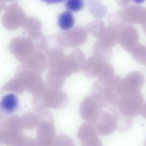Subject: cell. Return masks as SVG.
Segmentation results:
<instances>
[{"mask_svg":"<svg viewBox=\"0 0 146 146\" xmlns=\"http://www.w3.org/2000/svg\"><path fill=\"white\" fill-rule=\"evenodd\" d=\"M59 139V146H75L73 140L67 135H62Z\"/></svg>","mask_w":146,"mask_h":146,"instance_id":"obj_20","label":"cell"},{"mask_svg":"<svg viewBox=\"0 0 146 146\" xmlns=\"http://www.w3.org/2000/svg\"><path fill=\"white\" fill-rule=\"evenodd\" d=\"M119 10L125 25H141L146 22V8L144 7L132 5Z\"/></svg>","mask_w":146,"mask_h":146,"instance_id":"obj_6","label":"cell"},{"mask_svg":"<svg viewBox=\"0 0 146 146\" xmlns=\"http://www.w3.org/2000/svg\"><path fill=\"white\" fill-rule=\"evenodd\" d=\"M84 2L81 0H69L65 3L66 8L70 12L78 11L83 7Z\"/></svg>","mask_w":146,"mask_h":146,"instance_id":"obj_19","label":"cell"},{"mask_svg":"<svg viewBox=\"0 0 146 146\" xmlns=\"http://www.w3.org/2000/svg\"><path fill=\"white\" fill-rule=\"evenodd\" d=\"M98 134L94 126L88 123L82 124L77 132L81 146H102Z\"/></svg>","mask_w":146,"mask_h":146,"instance_id":"obj_8","label":"cell"},{"mask_svg":"<svg viewBox=\"0 0 146 146\" xmlns=\"http://www.w3.org/2000/svg\"><path fill=\"white\" fill-rule=\"evenodd\" d=\"M119 31L111 27H105L99 39L112 47L118 42Z\"/></svg>","mask_w":146,"mask_h":146,"instance_id":"obj_14","label":"cell"},{"mask_svg":"<svg viewBox=\"0 0 146 146\" xmlns=\"http://www.w3.org/2000/svg\"><path fill=\"white\" fill-rule=\"evenodd\" d=\"M106 105L101 97L92 93L82 101L79 113L82 118L87 123L93 124L97 121L102 111Z\"/></svg>","mask_w":146,"mask_h":146,"instance_id":"obj_2","label":"cell"},{"mask_svg":"<svg viewBox=\"0 0 146 146\" xmlns=\"http://www.w3.org/2000/svg\"><path fill=\"white\" fill-rule=\"evenodd\" d=\"M143 75L138 71L129 73L121 79L118 86L120 96L127 93L139 91L145 83Z\"/></svg>","mask_w":146,"mask_h":146,"instance_id":"obj_5","label":"cell"},{"mask_svg":"<svg viewBox=\"0 0 146 146\" xmlns=\"http://www.w3.org/2000/svg\"><path fill=\"white\" fill-rule=\"evenodd\" d=\"M140 113L141 116L146 119V101L142 106Z\"/></svg>","mask_w":146,"mask_h":146,"instance_id":"obj_21","label":"cell"},{"mask_svg":"<svg viewBox=\"0 0 146 146\" xmlns=\"http://www.w3.org/2000/svg\"><path fill=\"white\" fill-rule=\"evenodd\" d=\"M104 61L93 55L86 61L82 69L83 74L89 78H93L98 77Z\"/></svg>","mask_w":146,"mask_h":146,"instance_id":"obj_12","label":"cell"},{"mask_svg":"<svg viewBox=\"0 0 146 146\" xmlns=\"http://www.w3.org/2000/svg\"><path fill=\"white\" fill-rule=\"evenodd\" d=\"M139 34L133 26H124L119 31L118 42L121 46L130 53L139 44Z\"/></svg>","mask_w":146,"mask_h":146,"instance_id":"obj_7","label":"cell"},{"mask_svg":"<svg viewBox=\"0 0 146 146\" xmlns=\"http://www.w3.org/2000/svg\"><path fill=\"white\" fill-rule=\"evenodd\" d=\"M93 55L106 61L110 59L112 54V47L108 46L98 39L93 47Z\"/></svg>","mask_w":146,"mask_h":146,"instance_id":"obj_13","label":"cell"},{"mask_svg":"<svg viewBox=\"0 0 146 146\" xmlns=\"http://www.w3.org/2000/svg\"><path fill=\"white\" fill-rule=\"evenodd\" d=\"M142 29L144 32L146 34V25L144 27H143Z\"/></svg>","mask_w":146,"mask_h":146,"instance_id":"obj_24","label":"cell"},{"mask_svg":"<svg viewBox=\"0 0 146 146\" xmlns=\"http://www.w3.org/2000/svg\"><path fill=\"white\" fill-rule=\"evenodd\" d=\"M117 110L113 109L110 111L102 110L97 121L93 124L98 133L106 136L112 133L117 129Z\"/></svg>","mask_w":146,"mask_h":146,"instance_id":"obj_4","label":"cell"},{"mask_svg":"<svg viewBox=\"0 0 146 146\" xmlns=\"http://www.w3.org/2000/svg\"><path fill=\"white\" fill-rule=\"evenodd\" d=\"M68 46L73 47L82 45L88 39L86 29L81 26H77L67 30Z\"/></svg>","mask_w":146,"mask_h":146,"instance_id":"obj_10","label":"cell"},{"mask_svg":"<svg viewBox=\"0 0 146 146\" xmlns=\"http://www.w3.org/2000/svg\"><path fill=\"white\" fill-rule=\"evenodd\" d=\"M136 3H141L143 1H141V0H136L134 1Z\"/></svg>","mask_w":146,"mask_h":146,"instance_id":"obj_23","label":"cell"},{"mask_svg":"<svg viewBox=\"0 0 146 146\" xmlns=\"http://www.w3.org/2000/svg\"><path fill=\"white\" fill-rule=\"evenodd\" d=\"M121 79L120 76L115 75L105 80L98 79L92 84V93L100 97L107 105L116 108L121 98L118 86Z\"/></svg>","mask_w":146,"mask_h":146,"instance_id":"obj_1","label":"cell"},{"mask_svg":"<svg viewBox=\"0 0 146 146\" xmlns=\"http://www.w3.org/2000/svg\"><path fill=\"white\" fill-rule=\"evenodd\" d=\"M89 5L90 12L96 17H102L107 13L106 7L98 1H90Z\"/></svg>","mask_w":146,"mask_h":146,"instance_id":"obj_17","label":"cell"},{"mask_svg":"<svg viewBox=\"0 0 146 146\" xmlns=\"http://www.w3.org/2000/svg\"><path fill=\"white\" fill-rule=\"evenodd\" d=\"M19 105L17 96L13 93H8L4 95L1 100V110L5 114L10 115L18 110Z\"/></svg>","mask_w":146,"mask_h":146,"instance_id":"obj_11","label":"cell"},{"mask_svg":"<svg viewBox=\"0 0 146 146\" xmlns=\"http://www.w3.org/2000/svg\"><path fill=\"white\" fill-rule=\"evenodd\" d=\"M85 54L80 49L74 50L66 59L68 68L71 74L80 72L86 62Z\"/></svg>","mask_w":146,"mask_h":146,"instance_id":"obj_9","label":"cell"},{"mask_svg":"<svg viewBox=\"0 0 146 146\" xmlns=\"http://www.w3.org/2000/svg\"><path fill=\"white\" fill-rule=\"evenodd\" d=\"M131 53L133 58L136 61L146 65V45L139 44Z\"/></svg>","mask_w":146,"mask_h":146,"instance_id":"obj_18","label":"cell"},{"mask_svg":"<svg viewBox=\"0 0 146 146\" xmlns=\"http://www.w3.org/2000/svg\"><path fill=\"white\" fill-rule=\"evenodd\" d=\"M129 3V0H120L118 2L119 6L125 8L127 6Z\"/></svg>","mask_w":146,"mask_h":146,"instance_id":"obj_22","label":"cell"},{"mask_svg":"<svg viewBox=\"0 0 146 146\" xmlns=\"http://www.w3.org/2000/svg\"><path fill=\"white\" fill-rule=\"evenodd\" d=\"M105 28L104 23L102 21L96 20L88 24L86 29L92 35L99 38Z\"/></svg>","mask_w":146,"mask_h":146,"instance_id":"obj_16","label":"cell"},{"mask_svg":"<svg viewBox=\"0 0 146 146\" xmlns=\"http://www.w3.org/2000/svg\"><path fill=\"white\" fill-rule=\"evenodd\" d=\"M143 101L139 91L127 93L121 96L116 108L121 115L131 118L140 113Z\"/></svg>","mask_w":146,"mask_h":146,"instance_id":"obj_3","label":"cell"},{"mask_svg":"<svg viewBox=\"0 0 146 146\" xmlns=\"http://www.w3.org/2000/svg\"><path fill=\"white\" fill-rule=\"evenodd\" d=\"M145 146H146V139L145 142Z\"/></svg>","mask_w":146,"mask_h":146,"instance_id":"obj_25","label":"cell"},{"mask_svg":"<svg viewBox=\"0 0 146 146\" xmlns=\"http://www.w3.org/2000/svg\"><path fill=\"white\" fill-rule=\"evenodd\" d=\"M74 23L73 16L71 12H64L58 16V25L62 29L67 30L73 27Z\"/></svg>","mask_w":146,"mask_h":146,"instance_id":"obj_15","label":"cell"}]
</instances>
